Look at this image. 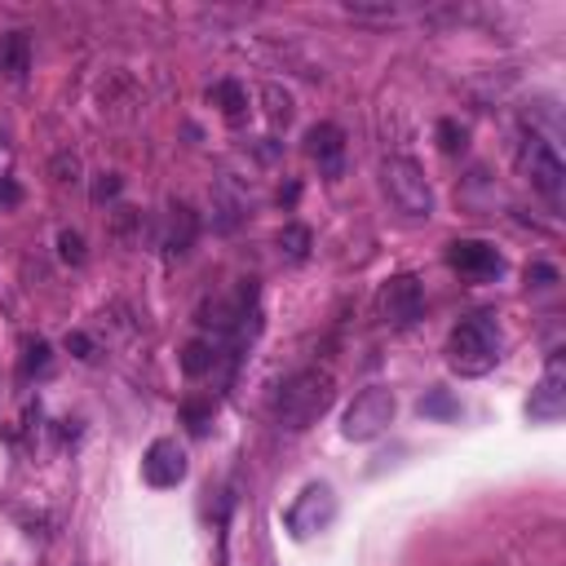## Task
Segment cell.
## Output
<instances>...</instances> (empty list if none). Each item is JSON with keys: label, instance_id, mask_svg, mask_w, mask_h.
I'll use <instances>...</instances> for the list:
<instances>
[{"label": "cell", "instance_id": "cell-1", "mask_svg": "<svg viewBox=\"0 0 566 566\" xmlns=\"http://www.w3.org/2000/svg\"><path fill=\"white\" fill-rule=\"evenodd\" d=\"M336 398V380L327 367H301L296 376H287L274 394V420L287 429V433H301L310 429Z\"/></svg>", "mask_w": 566, "mask_h": 566}, {"label": "cell", "instance_id": "cell-2", "mask_svg": "<svg viewBox=\"0 0 566 566\" xmlns=\"http://www.w3.org/2000/svg\"><path fill=\"white\" fill-rule=\"evenodd\" d=\"M500 349H504V336H500L495 314H469V318H460L451 327L447 363L460 376H486L500 363Z\"/></svg>", "mask_w": 566, "mask_h": 566}, {"label": "cell", "instance_id": "cell-3", "mask_svg": "<svg viewBox=\"0 0 566 566\" xmlns=\"http://www.w3.org/2000/svg\"><path fill=\"white\" fill-rule=\"evenodd\" d=\"M517 168H522V177H526L548 203H562V195H566V164H562V155H557V146H553L548 137L526 133L522 146H517Z\"/></svg>", "mask_w": 566, "mask_h": 566}, {"label": "cell", "instance_id": "cell-4", "mask_svg": "<svg viewBox=\"0 0 566 566\" xmlns=\"http://www.w3.org/2000/svg\"><path fill=\"white\" fill-rule=\"evenodd\" d=\"M380 186H385V195L394 199L398 212H407V217H429L433 212V190H429L424 168L416 159H407V155L385 159L380 164Z\"/></svg>", "mask_w": 566, "mask_h": 566}, {"label": "cell", "instance_id": "cell-5", "mask_svg": "<svg viewBox=\"0 0 566 566\" xmlns=\"http://www.w3.org/2000/svg\"><path fill=\"white\" fill-rule=\"evenodd\" d=\"M394 411H398L394 389H385V385H367V389L345 407L340 433H345L349 442H371L376 433H385V429L394 424Z\"/></svg>", "mask_w": 566, "mask_h": 566}, {"label": "cell", "instance_id": "cell-6", "mask_svg": "<svg viewBox=\"0 0 566 566\" xmlns=\"http://www.w3.org/2000/svg\"><path fill=\"white\" fill-rule=\"evenodd\" d=\"M332 517H336V495H332V486H327V482H310V486L292 500V509H287V531H292V539H314L318 531L332 526Z\"/></svg>", "mask_w": 566, "mask_h": 566}, {"label": "cell", "instance_id": "cell-7", "mask_svg": "<svg viewBox=\"0 0 566 566\" xmlns=\"http://www.w3.org/2000/svg\"><path fill=\"white\" fill-rule=\"evenodd\" d=\"M424 310V287L416 274H394L380 283L376 292V314L389 323V327H411Z\"/></svg>", "mask_w": 566, "mask_h": 566}, {"label": "cell", "instance_id": "cell-8", "mask_svg": "<svg viewBox=\"0 0 566 566\" xmlns=\"http://www.w3.org/2000/svg\"><path fill=\"white\" fill-rule=\"evenodd\" d=\"M447 265L460 270L464 279H495V274H504V256L486 239H455L447 248Z\"/></svg>", "mask_w": 566, "mask_h": 566}, {"label": "cell", "instance_id": "cell-9", "mask_svg": "<svg viewBox=\"0 0 566 566\" xmlns=\"http://www.w3.org/2000/svg\"><path fill=\"white\" fill-rule=\"evenodd\" d=\"M562 411H566V358L553 354L544 376H539V385L526 398V416L531 420H557Z\"/></svg>", "mask_w": 566, "mask_h": 566}, {"label": "cell", "instance_id": "cell-10", "mask_svg": "<svg viewBox=\"0 0 566 566\" xmlns=\"http://www.w3.org/2000/svg\"><path fill=\"white\" fill-rule=\"evenodd\" d=\"M142 478L150 482V486H177L181 478H186V451H181V442L177 438H155L150 447H146V455H142Z\"/></svg>", "mask_w": 566, "mask_h": 566}, {"label": "cell", "instance_id": "cell-11", "mask_svg": "<svg viewBox=\"0 0 566 566\" xmlns=\"http://www.w3.org/2000/svg\"><path fill=\"white\" fill-rule=\"evenodd\" d=\"M305 155L318 164V172L323 177H340L345 172V133L336 128V124H314L310 133H305Z\"/></svg>", "mask_w": 566, "mask_h": 566}, {"label": "cell", "instance_id": "cell-12", "mask_svg": "<svg viewBox=\"0 0 566 566\" xmlns=\"http://www.w3.org/2000/svg\"><path fill=\"white\" fill-rule=\"evenodd\" d=\"M27 71H31V40H27V31L0 35V75L13 80V84H22Z\"/></svg>", "mask_w": 566, "mask_h": 566}, {"label": "cell", "instance_id": "cell-13", "mask_svg": "<svg viewBox=\"0 0 566 566\" xmlns=\"http://www.w3.org/2000/svg\"><path fill=\"white\" fill-rule=\"evenodd\" d=\"M195 230H199L195 212H190L186 203H172V208H168V234H164V248H168L172 256H181V252L195 243Z\"/></svg>", "mask_w": 566, "mask_h": 566}, {"label": "cell", "instance_id": "cell-14", "mask_svg": "<svg viewBox=\"0 0 566 566\" xmlns=\"http://www.w3.org/2000/svg\"><path fill=\"white\" fill-rule=\"evenodd\" d=\"M208 102L221 106V115H226L230 124H239V119L248 115V93H243L239 80H217V84L208 88Z\"/></svg>", "mask_w": 566, "mask_h": 566}, {"label": "cell", "instance_id": "cell-15", "mask_svg": "<svg viewBox=\"0 0 566 566\" xmlns=\"http://www.w3.org/2000/svg\"><path fill=\"white\" fill-rule=\"evenodd\" d=\"M212 363H217V349L208 340H186V349H181V371L186 376H203V371H212Z\"/></svg>", "mask_w": 566, "mask_h": 566}, {"label": "cell", "instance_id": "cell-16", "mask_svg": "<svg viewBox=\"0 0 566 566\" xmlns=\"http://www.w3.org/2000/svg\"><path fill=\"white\" fill-rule=\"evenodd\" d=\"M279 252L287 256V261H305V252H310V230L305 226H283L279 230Z\"/></svg>", "mask_w": 566, "mask_h": 566}, {"label": "cell", "instance_id": "cell-17", "mask_svg": "<svg viewBox=\"0 0 566 566\" xmlns=\"http://www.w3.org/2000/svg\"><path fill=\"white\" fill-rule=\"evenodd\" d=\"M181 420H186V429H190L195 438H203L208 424H212V402H208V398H186V402H181Z\"/></svg>", "mask_w": 566, "mask_h": 566}, {"label": "cell", "instance_id": "cell-18", "mask_svg": "<svg viewBox=\"0 0 566 566\" xmlns=\"http://www.w3.org/2000/svg\"><path fill=\"white\" fill-rule=\"evenodd\" d=\"M261 97H265V115H270V124H274V128H283V124L292 119V97H287L279 84H265V88H261Z\"/></svg>", "mask_w": 566, "mask_h": 566}, {"label": "cell", "instance_id": "cell-19", "mask_svg": "<svg viewBox=\"0 0 566 566\" xmlns=\"http://www.w3.org/2000/svg\"><path fill=\"white\" fill-rule=\"evenodd\" d=\"M420 416H433V420H451V416H460V402H455L447 389H429V394L420 398Z\"/></svg>", "mask_w": 566, "mask_h": 566}, {"label": "cell", "instance_id": "cell-20", "mask_svg": "<svg viewBox=\"0 0 566 566\" xmlns=\"http://www.w3.org/2000/svg\"><path fill=\"white\" fill-rule=\"evenodd\" d=\"M464 142H469V133H464L455 119H438V146H442L447 155H460Z\"/></svg>", "mask_w": 566, "mask_h": 566}, {"label": "cell", "instance_id": "cell-21", "mask_svg": "<svg viewBox=\"0 0 566 566\" xmlns=\"http://www.w3.org/2000/svg\"><path fill=\"white\" fill-rule=\"evenodd\" d=\"M345 13H354V18H367V22H389L398 9H394V4H358V0H349V4H345Z\"/></svg>", "mask_w": 566, "mask_h": 566}, {"label": "cell", "instance_id": "cell-22", "mask_svg": "<svg viewBox=\"0 0 566 566\" xmlns=\"http://www.w3.org/2000/svg\"><path fill=\"white\" fill-rule=\"evenodd\" d=\"M22 371H49V345L44 340H27V358H22Z\"/></svg>", "mask_w": 566, "mask_h": 566}, {"label": "cell", "instance_id": "cell-23", "mask_svg": "<svg viewBox=\"0 0 566 566\" xmlns=\"http://www.w3.org/2000/svg\"><path fill=\"white\" fill-rule=\"evenodd\" d=\"M57 248H62V261H71V265L84 261V239H80L75 230H62V234H57Z\"/></svg>", "mask_w": 566, "mask_h": 566}, {"label": "cell", "instance_id": "cell-24", "mask_svg": "<svg viewBox=\"0 0 566 566\" xmlns=\"http://www.w3.org/2000/svg\"><path fill=\"white\" fill-rule=\"evenodd\" d=\"M111 195H119V177L115 172H102V181L93 186V199H111Z\"/></svg>", "mask_w": 566, "mask_h": 566}, {"label": "cell", "instance_id": "cell-25", "mask_svg": "<svg viewBox=\"0 0 566 566\" xmlns=\"http://www.w3.org/2000/svg\"><path fill=\"white\" fill-rule=\"evenodd\" d=\"M66 349H75L80 358H93V345H88V336H84V332H71V336H66Z\"/></svg>", "mask_w": 566, "mask_h": 566}, {"label": "cell", "instance_id": "cell-26", "mask_svg": "<svg viewBox=\"0 0 566 566\" xmlns=\"http://www.w3.org/2000/svg\"><path fill=\"white\" fill-rule=\"evenodd\" d=\"M4 172H9V146L0 142V181H4Z\"/></svg>", "mask_w": 566, "mask_h": 566}]
</instances>
